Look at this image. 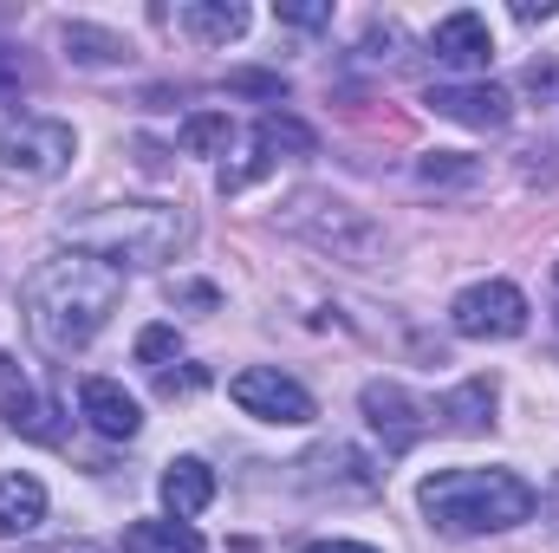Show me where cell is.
I'll return each instance as SVG.
<instances>
[{"label":"cell","instance_id":"cell-9","mask_svg":"<svg viewBox=\"0 0 559 553\" xmlns=\"http://www.w3.org/2000/svg\"><path fill=\"white\" fill-rule=\"evenodd\" d=\"M429 59L442 66V72H455L462 85L468 79H488V59H495V33H488V20L481 13H449V20H436V33H429Z\"/></svg>","mask_w":559,"mask_h":553},{"label":"cell","instance_id":"cell-3","mask_svg":"<svg viewBox=\"0 0 559 553\" xmlns=\"http://www.w3.org/2000/svg\"><path fill=\"white\" fill-rule=\"evenodd\" d=\"M72 248L124 268H163L189 248V215L176 202H105L72 222Z\"/></svg>","mask_w":559,"mask_h":553},{"label":"cell","instance_id":"cell-1","mask_svg":"<svg viewBox=\"0 0 559 553\" xmlns=\"http://www.w3.org/2000/svg\"><path fill=\"white\" fill-rule=\"evenodd\" d=\"M124 299V274L85 248H66L52 261H39L26 286H20V313L33 326V339L46 352H79L105 332V319L118 313Z\"/></svg>","mask_w":559,"mask_h":553},{"label":"cell","instance_id":"cell-15","mask_svg":"<svg viewBox=\"0 0 559 553\" xmlns=\"http://www.w3.org/2000/svg\"><path fill=\"white\" fill-rule=\"evenodd\" d=\"M442 430H455V436H481V430H495V378H468V385H455L442 404Z\"/></svg>","mask_w":559,"mask_h":553},{"label":"cell","instance_id":"cell-20","mask_svg":"<svg viewBox=\"0 0 559 553\" xmlns=\"http://www.w3.org/2000/svg\"><path fill=\"white\" fill-rule=\"evenodd\" d=\"M228 143H235V118H228V111H195V118H182V150H189V156H228Z\"/></svg>","mask_w":559,"mask_h":553},{"label":"cell","instance_id":"cell-28","mask_svg":"<svg viewBox=\"0 0 559 553\" xmlns=\"http://www.w3.org/2000/svg\"><path fill=\"white\" fill-rule=\"evenodd\" d=\"M559 7L554 0H540V7H534V0H521V7H514V20H527V26H534V20H554Z\"/></svg>","mask_w":559,"mask_h":553},{"label":"cell","instance_id":"cell-6","mask_svg":"<svg viewBox=\"0 0 559 553\" xmlns=\"http://www.w3.org/2000/svg\"><path fill=\"white\" fill-rule=\"evenodd\" d=\"M527 293L514 280H475L449 299V326L462 339H521L527 332Z\"/></svg>","mask_w":559,"mask_h":553},{"label":"cell","instance_id":"cell-18","mask_svg":"<svg viewBox=\"0 0 559 553\" xmlns=\"http://www.w3.org/2000/svg\"><path fill=\"white\" fill-rule=\"evenodd\" d=\"M254 150H261V163H274V156H312L319 138H312V125H299V118H286V111H267V118L254 125Z\"/></svg>","mask_w":559,"mask_h":553},{"label":"cell","instance_id":"cell-2","mask_svg":"<svg viewBox=\"0 0 559 553\" xmlns=\"http://www.w3.org/2000/svg\"><path fill=\"white\" fill-rule=\"evenodd\" d=\"M417 508L442 534H508V528L534 521L540 495L514 469H436V475H423Z\"/></svg>","mask_w":559,"mask_h":553},{"label":"cell","instance_id":"cell-24","mask_svg":"<svg viewBox=\"0 0 559 553\" xmlns=\"http://www.w3.org/2000/svg\"><path fill=\"white\" fill-rule=\"evenodd\" d=\"M527 92L559 98V59H534V66H527Z\"/></svg>","mask_w":559,"mask_h":553},{"label":"cell","instance_id":"cell-23","mask_svg":"<svg viewBox=\"0 0 559 553\" xmlns=\"http://www.w3.org/2000/svg\"><path fill=\"white\" fill-rule=\"evenodd\" d=\"M228 92H254V98H286V79H280V72H235V79H228Z\"/></svg>","mask_w":559,"mask_h":553},{"label":"cell","instance_id":"cell-26","mask_svg":"<svg viewBox=\"0 0 559 553\" xmlns=\"http://www.w3.org/2000/svg\"><path fill=\"white\" fill-rule=\"evenodd\" d=\"M156 378H163V391H169V398H176V391H195V385H202V372H156Z\"/></svg>","mask_w":559,"mask_h":553},{"label":"cell","instance_id":"cell-22","mask_svg":"<svg viewBox=\"0 0 559 553\" xmlns=\"http://www.w3.org/2000/svg\"><path fill=\"white\" fill-rule=\"evenodd\" d=\"M176 345H182V339H176V326H143V332H138V365L163 372V365L176 358Z\"/></svg>","mask_w":559,"mask_h":553},{"label":"cell","instance_id":"cell-11","mask_svg":"<svg viewBox=\"0 0 559 553\" xmlns=\"http://www.w3.org/2000/svg\"><path fill=\"white\" fill-rule=\"evenodd\" d=\"M429 111L436 118H455L468 131H501L514 118V98L495 79H468V85H429Z\"/></svg>","mask_w":559,"mask_h":553},{"label":"cell","instance_id":"cell-13","mask_svg":"<svg viewBox=\"0 0 559 553\" xmlns=\"http://www.w3.org/2000/svg\"><path fill=\"white\" fill-rule=\"evenodd\" d=\"M156 495H163V508H169V521H195L209 502H215V469L202 462V456H176L169 469H163V482H156Z\"/></svg>","mask_w":559,"mask_h":553},{"label":"cell","instance_id":"cell-25","mask_svg":"<svg viewBox=\"0 0 559 553\" xmlns=\"http://www.w3.org/2000/svg\"><path fill=\"white\" fill-rule=\"evenodd\" d=\"M280 20H286V26H325V20H332V7H299V0H280Z\"/></svg>","mask_w":559,"mask_h":553},{"label":"cell","instance_id":"cell-8","mask_svg":"<svg viewBox=\"0 0 559 553\" xmlns=\"http://www.w3.org/2000/svg\"><path fill=\"white\" fill-rule=\"evenodd\" d=\"M358 411H365V423L384 436V449H417L423 436H429V423H436V411L417 404L397 378H371V385L358 391Z\"/></svg>","mask_w":559,"mask_h":553},{"label":"cell","instance_id":"cell-14","mask_svg":"<svg viewBox=\"0 0 559 553\" xmlns=\"http://www.w3.org/2000/svg\"><path fill=\"white\" fill-rule=\"evenodd\" d=\"M39 521H46V482L26 475V469H7L0 475V541L33 534Z\"/></svg>","mask_w":559,"mask_h":553},{"label":"cell","instance_id":"cell-17","mask_svg":"<svg viewBox=\"0 0 559 553\" xmlns=\"http://www.w3.org/2000/svg\"><path fill=\"white\" fill-rule=\"evenodd\" d=\"M59 39H66V59H79V66H124L131 59V39H118L92 20H66Z\"/></svg>","mask_w":559,"mask_h":553},{"label":"cell","instance_id":"cell-27","mask_svg":"<svg viewBox=\"0 0 559 553\" xmlns=\"http://www.w3.org/2000/svg\"><path fill=\"white\" fill-rule=\"evenodd\" d=\"M299 553H378V548H365V541H306Z\"/></svg>","mask_w":559,"mask_h":553},{"label":"cell","instance_id":"cell-5","mask_svg":"<svg viewBox=\"0 0 559 553\" xmlns=\"http://www.w3.org/2000/svg\"><path fill=\"white\" fill-rule=\"evenodd\" d=\"M79 156V131L66 118H13L0 131V169L20 183H52Z\"/></svg>","mask_w":559,"mask_h":553},{"label":"cell","instance_id":"cell-4","mask_svg":"<svg viewBox=\"0 0 559 553\" xmlns=\"http://www.w3.org/2000/svg\"><path fill=\"white\" fill-rule=\"evenodd\" d=\"M280 228H293V235H306L312 248H332L338 261H358V268L384 255V228L365 222L352 202H338V196H325V189H299V196L280 209Z\"/></svg>","mask_w":559,"mask_h":553},{"label":"cell","instance_id":"cell-19","mask_svg":"<svg viewBox=\"0 0 559 553\" xmlns=\"http://www.w3.org/2000/svg\"><path fill=\"white\" fill-rule=\"evenodd\" d=\"M124 553H202V534L189 521H131L124 528Z\"/></svg>","mask_w":559,"mask_h":553},{"label":"cell","instance_id":"cell-12","mask_svg":"<svg viewBox=\"0 0 559 553\" xmlns=\"http://www.w3.org/2000/svg\"><path fill=\"white\" fill-rule=\"evenodd\" d=\"M79 416H85L98 436H111V443H131L143 430V404L118 385V378H85V385H79Z\"/></svg>","mask_w":559,"mask_h":553},{"label":"cell","instance_id":"cell-21","mask_svg":"<svg viewBox=\"0 0 559 553\" xmlns=\"http://www.w3.org/2000/svg\"><path fill=\"white\" fill-rule=\"evenodd\" d=\"M417 176L436 183V189H442V183H481V163H475L468 150H429L417 163Z\"/></svg>","mask_w":559,"mask_h":553},{"label":"cell","instance_id":"cell-7","mask_svg":"<svg viewBox=\"0 0 559 553\" xmlns=\"http://www.w3.org/2000/svg\"><path fill=\"white\" fill-rule=\"evenodd\" d=\"M228 398H235L248 416H261V423H286V430H299V423L319 416L312 391H306L299 378H286L280 365H248V372H235V378H228Z\"/></svg>","mask_w":559,"mask_h":553},{"label":"cell","instance_id":"cell-10","mask_svg":"<svg viewBox=\"0 0 559 553\" xmlns=\"http://www.w3.org/2000/svg\"><path fill=\"white\" fill-rule=\"evenodd\" d=\"M0 423L13 430V436H33V443H59L66 436V423H59V404L46 398V391H33V378L0 352Z\"/></svg>","mask_w":559,"mask_h":553},{"label":"cell","instance_id":"cell-29","mask_svg":"<svg viewBox=\"0 0 559 553\" xmlns=\"http://www.w3.org/2000/svg\"><path fill=\"white\" fill-rule=\"evenodd\" d=\"M554 293H559V268H554Z\"/></svg>","mask_w":559,"mask_h":553},{"label":"cell","instance_id":"cell-16","mask_svg":"<svg viewBox=\"0 0 559 553\" xmlns=\"http://www.w3.org/2000/svg\"><path fill=\"white\" fill-rule=\"evenodd\" d=\"M176 20H182V33L202 39V46H228V39L248 33V7H241V0H189Z\"/></svg>","mask_w":559,"mask_h":553}]
</instances>
